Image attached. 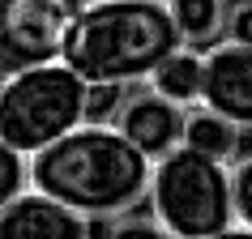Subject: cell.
Returning <instances> with one entry per match:
<instances>
[{"mask_svg": "<svg viewBox=\"0 0 252 239\" xmlns=\"http://www.w3.org/2000/svg\"><path fill=\"white\" fill-rule=\"evenodd\" d=\"M107 124H116V133L154 162L158 154L180 146L184 107L162 98L158 90H150L146 81H137V86H124V94H120V103H116V111H111Z\"/></svg>", "mask_w": 252, "mask_h": 239, "instance_id": "52a82bcc", "label": "cell"}, {"mask_svg": "<svg viewBox=\"0 0 252 239\" xmlns=\"http://www.w3.org/2000/svg\"><path fill=\"white\" fill-rule=\"evenodd\" d=\"M86 94L90 86L64 60L9 68L0 81V141L30 158L86 120Z\"/></svg>", "mask_w": 252, "mask_h": 239, "instance_id": "277c9868", "label": "cell"}, {"mask_svg": "<svg viewBox=\"0 0 252 239\" xmlns=\"http://www.w3.org/2000/svg\"><path fill=\"white\" fill-rule=\"evenodd\" d=\"M231 209H235V231L252 235V154L231 158Z\"/></svg>", "mask_w": 252, "mask_h": 239, "instance_id": "7c38bea8", "label": "cell"}, {"mask_svg": "<svg viewBox=\"0 0 252 239\" xmlns=\"http://www.w3.org/2000/svg\"><path fill=\"white\" fill-rule=\"evenodd\" d=\"M239 128L231 124V120H222L218 111H210V107H184V128H180V146L197 149V154H210V158L218 162H231L239 154Z\"/></svg>", "mask_w": 252, "mask_h": 239, "instance_id": "9c48e42d", "label": "cell"}, {"mask_svg": "<svg viewBox=\"0 0 252 239\" xmlns=\"http://www.w3.org/2000/svg\"><path fill=\"white\" fill-rule=\"evenodd\" d=\"M197 103L231 120L239 133H252V47L218 39L201 52V90Z\"/></svg>", "mask_w": 252, "mask_h": 239, "instance_id": "8992f818", "label": "cell"}, {"mask_svg": "<svg viewBox=\"0 0 252 239\" xmlns=\"http://www.w3.org/2000/svg\"><path fill=\"white\" fill-rule=\"evenodd\" d=\"M180 47L167 0H86L64 26L60 56L86 86H137Z\"/></svg>", "mask_w": 252, "mask_h": 239, "instance_id": "7a4b0ae2", "label": "cell"}, {"mask_svg": "<svg viewBox=\"0 0 252 239\" xmlns=\"http://www.w3.org/2000/svg\"><path fill=\"white\" fill-rule=\"evenodd\" d=\"M146 179L150 158L103 120H81L52 146L30 154V184L81 218H111L141 205Z\"/></svg>", "mask_w": 252, "mask_h": 239, "instance_id": "6da1fadb", "label": "cell"}, {"mask_svg": "<svg viewBox=\"0 0 252 239\" xmlns=\"http://www.w3.org/2000/svg\"><path fill=\"white\" fill-rule=\"evenodd\" d=\"M146 86H150V90H158L162 98L180 103V107H192V103H197V90H201V52H197V47H184V43L171 47L158 64L150 68Z\"/></svg>", "mask_w": 252, "mask_h": 239, "instance_id": "8fae6325", "label": "cell"}, {"mask_svg": "<svg viewBox=\"0 0 252 239\" xmlns=\"http://www.w3.org/2000/svg\"><path fill=\"white\" fill-rule=\"evenodd\" d=\"M86 0H0V68H26L60 56L64 26Z\"/></svg>", "mask_w": 252, "mask_h": 239, "instance_id": "5b68a950", "label": "cell"}, {"mask_svg": "<svg viewBox=\"0 0 252 239\" xmlns=\"http://www.w3.org/2000/svg\"><path fill=\"white\" fill-rule=\"evenodd\" d=\"M26 184H30V158L22 149H13L9 141H0V205L13 201Z\"/></svg>", "mask_w": 252, "mask_h": 239, "instance_id": "4fadbf2b", "label": "cell"}, {"mask_svg": "<svg viewBox=\"0 0 252 239\" xmlns=\"http://www.w3.org/2000/svg\"><path fill=\"white\" fill-rule=\"evenodd\" d=\"M0 81H4V68H0Z\"/></svg>", "mask_w": 252, "mask_h": 239, "instance_id": "9a60e30c", "label": "cell"}, {"mask_svg": "<svg viewBox=\"0 0 252 239\" xmlns=\"http://www.w3.org/2000/svg\"><path fill=\"white\" fill-rule=\"evenodd\" d=\"M226 39L252 47V0H226Z\"/></svg>", "mask_w": 252, "mask_h": 239, "instance_id": "5bb4252c", "label": "cell"}, {"mask_svg": "<svg viewBox=\"0 0 252 239\" xmlns=\"http://www.w3.org/2000/svg\"><path fill=\"white\" fill-rule=\"evenodd\" d=\"M146 209L167 239H222L235 231L231 162L175 146L150 162Z\"/></svg>", "mask_w": 252, "mask_h": 239, "instance_id": "3957f363", "label": "cell"}, {"mask_svg": "<svg viewBox=\"0 0 252 239\" xmlns=\"http://www.w3.org/2000/svg\"><path fill=\"white\" fill-rule=\"evenodd\" d=\"M167 13L184 47L205 52L226 39V0H167Z\"/></svg>", "mask_w": 252, "mask_h": 239, "instance_id": "30bf717a", "label": "cell"}, {"mask_svg": "<svg viewBox=\"0 0 252 239\" xmlns=\"http://www.w3.org/2000/svg\"><path fill=\"white\" fill-rule=\"evenodd\" d=\"M0 239H86V218L26 184L0 205Z\"/></svg>", "mask_w": 252, "mask_h": 239, "instance_id": "ba28073f", "label": "cell"}]
</instances>
